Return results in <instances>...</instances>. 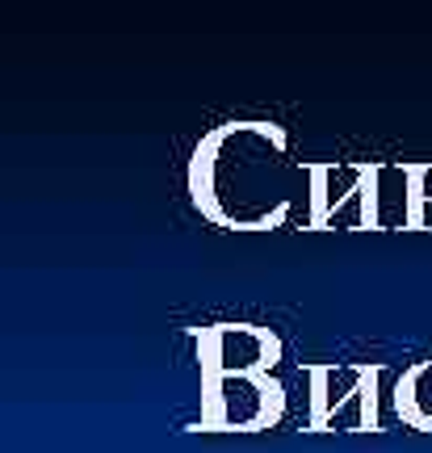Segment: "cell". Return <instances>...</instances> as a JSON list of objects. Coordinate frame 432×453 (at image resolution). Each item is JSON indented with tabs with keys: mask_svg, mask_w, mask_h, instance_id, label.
I'll list each match as a JSON object with an SVG mask.
<instances>
[{
	"mask_svg": "<svg viewBox=\"0 0 432 453\" xmlns=\"http://www.w3.org/2000/svg\"><path fill=\"white\" fill-rule=\"evenodd\" d=\"M352 164L340 160H303V180H306V231H332L340 223V214L349 211L352 202H361V185H357V173H352L349 189H336V177L349 173Z\"/></svg>",
	"mask_w": 432,
	"mask_h": 453,
	"instance_id": "cell-5",
	"label": "cell"
},
{
	"mask_svg": "<svg viewBox=\"0 0 432 453\" xmlns=\"http://www.w3.org/2000/svg\"><path fill=\"white\" fill-rule=\"evenodd\" d=\"M286 416V387L277 373L202 378V420L193 433H265Z\"/></svg>",
	"mask_w": 432,
	"mask_h": 453,
	"instance_id": "cell-2",
	"label": "cell"
},
{
	"mask_svg": "<svg viewBox=\"0 0 432 453\" xmlns=\"http://www.w3.org/2000/svg\"><path fill=\"white\" fill-rule=\"evenodd\" d=\"M352 370L366 387V403H361V433H382L386 416H382V361H352Z\"/></svg>",
	"mask_w": 432,
	"mask_h": 453,
	"instance_id": "cell-9",
	"label": "cell"
},
{
	"mask_svg": "<svg viewBox=\"0 0 432 453\" xmlns=\"http://www.w3.org/2000/svg\"><path fill=\"white\" fill-rule=\"evenodd\" d=\"M303 185V164L289 160V134L269 118L223 122L189 160V197L206 223L223 231L286 226Z\"/></svg>",
	"mask_w": 432,
	"mask_h": 453,
	"instance_id": "cell-1",
	"label": "cell"
},
{
	"mask_svg": "<svg viewBox=\"0 0 432 453\" xmlns=\"http://www.w3.org/2000/svg\"><path fill=\"white\" fill-rule=\"evenodd\" d=\"M352 173H357V185H361V214H357V231H386V214H382V180L386 164L378 160H352Z\"/></svg>",
	"mask_w": 432,
	"mask_h": 453,
	"instance_id": "cell-8",
	"label": "cell"
},
{
	"mask_svg": "<svg viewBox=\"0 0 432 453\" xmlns=\"http://www.w3.org/2000/svg\"><path fill=\"white\" fill-rule=\"evenodd\" d=\"M390 403L407 428L432 433V361H416L399 373V382L390 390Z\"/></svg>",
	"mask_w": 432,
	"mask_h": 453,
	"instance_id": "cell-6",
	"label": "cell"
},
{
	"mask_svg": "<svg viewBox=\"0 0 432 453\" xmlns=\"http://www.w3.org/2000/svg\"><path fill=\"white\" fill-rule=\"evenodd\" d=\"M306 382H311V399H306V433H336V424H349V407H357V433H361V403H366V387L352 365H332V361H306L303 365Z\"/></svg>",
	"mask_w": 432,
	"mask_h": 453,
	"instance_id": "cell-4",
	"label": "cell"
},
{
	"mask_svg": "<svg viewBox=\"0 0 432 453\" xmlns=\"http://www.w3.org/2000/svg\"><path fill=\"white\" fill-rule=\"evenodd\" d=\"M197 365L202 378H235V373H277L282 336L260 324H214L197 327Z\"/></svg>",
	"mask_w": 432,
	"mask_h": 453,
	"instance_id": "cell-3",
	"label": "cell"
},
{
	"mask_svg": "<svg viewBox=\"0 0 432 453\" xmlns=\"http://www.w3.org/2000/svg\"><path fill=\"white\" fill-rule=\"evenodd\" d=\"M403 231H432V160H403Z\"/></svg>",
	"mask_w": 432,
	"mask_h": 453,
	"instance_id": "cell-7",
	"label": "cell"
}]
</instances>
